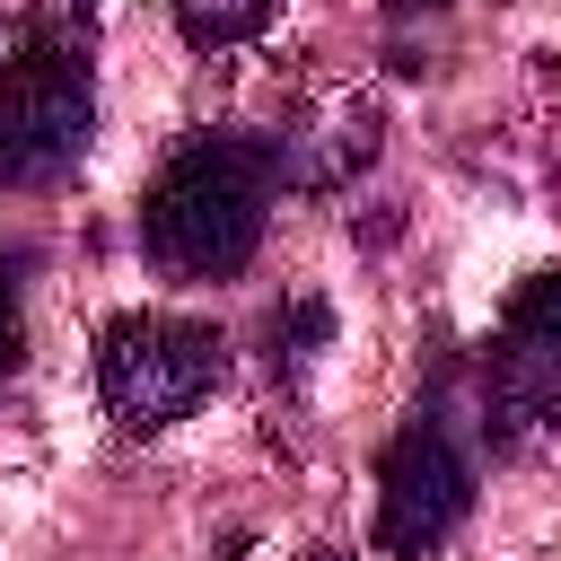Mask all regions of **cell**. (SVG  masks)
Returning <instances> with one entry per match:
<instances>
[{
	"label": "cell",
	"instance_id": "6da1fadb",
	"mask_svg": "<svg viewBox=\"0 0 561 561\" xmlns=\"http://www.w3.org/2000/svg\"><path fill=\"white\" fill-rule=\"evenodd\" d=\"M272 175H280V158H272L263 140H237V131L184 140V149L158 167L149 202H140V245H149V263L175 272V280H228V272H245L254 245H263Z\"/></svg>",
	"mask_w": 561,
	"mask_h": 561
},
{
	"label": "cell",
	"instance_id": "7a4b0ae2",
	"mask_svg": "<svg viewBox=\"0 0 561 561\" xmlns=\"http://www.w3.org/2000/svg\"><path fill=\"white\" fill-rule=\"evenodd\" d=\"M88 131H96L88 53L26 35V44L0 61V184H9V193L61 184V175L88 158Z\"/></svg>",
	"mask_w": 561,
	"mask_h": 561
},
{
	"label": "cell",
	"instance_id": "3957f363",
	"mask_svg": "<svg viewBox=\"0 0 561 561\" xmlns=\"http://www.w3.org/2000/svg\"><path fill=\"white\" fill-rule=\"evenodd\" d=\"M219 368H228V342H219L210 324H193V316L140 307V316H114V324L96 333V394H105V412H114L123 430H167V421H184V412L219 386Z\"/></svg>",
	"mask_w": 561,
	"mask_h": 561
},
{
	"label": "cell",
	"instance_id": "277c9868",
	"mask_svg": "<svg viewBox=\"0 0 561 561\" xmlns=\"http://www.w3.org/2000/svg\"><path fill=\"white\" fill-rule=\"evenodd\" d=\"M465 508H473V465L456 456L438 412H412L377 465V543L394 561H421L465 526Z\"/></svg>",
	"mask_w": 561,
	"mask_h": 561
},
{
	"label": "cell",
	"instance_id": "5b68a950",
	"mask_svg": "<svg viewBox=\"0 0 561 561\" xmlns=\"http://www.w3.org/2000/svg\"><path fill=\"white\" fill-rule=\"evenodd\" d=\"M491 403H500V421L561 412V272H535L508 298L500 351H491Z\"/></svg>",
	"mask_w": 561,
	"mask_h": 561
},
{
	"label": "cell",
	"instance_id": "8992f818",
	"mask_svg": "<svg viewBox=\"0 0 561 561\" xmlns=\"http://www.w3.org/2000/svg\"><path fill=\"white\" fill-rule=\"evenodd\" d=\"M167 9H175L184 44H202V53H228V44L263 35V18H272V0H167Z\"/></svg>",
	"mask_w": 561,
	"mask_h": 561
},
{
	"label": "cell",
	"instance_id": "52a82bcc",
	"mask_svg": "<svg viewBox=\"0 0 561 561\" xmlns=\"http://www.w3.org/2000/svg\"><path fill=\"white\" fill-rule=\"evenodd\" d=\"M324 342H333V307H324V298H289V307L272 316V368H280V377H307Z\"/></svg>",
	"mask_w": 561,
	"mask_h": 561
},
{
	"label": "cell",
	"instance_id": "ba28073f",
	"mask_svg": "<svg viewBox=\"0 0 561 561\" xmlns=\"http://www.w3.org/2000/svg\"><path fill=\"white\" fill-rule=\"evenodd\" d=\"M18 368V307H9V280H0V377Z\"/></svg>",
	"mask_w": 561,
	"mask_h": 561
},
{
	"label": "cell",
	"instance_id": "9c48e42d",
	"mask_svg": "<svg viewBox=\"0 0 561 561\" xmlns=\"http://www.w3.org/2000/svg\"><path fill=\"white\" fill-rule=\"evenodd\" d=\"M386 9H403V18H412V9H438V0H386Z\"/></svg>",
	"mask_w": 561,
	"mask_h": 561
},
{
	"label": "cell",
	"instance_id": "30bf717a",
	"mask_svg": "<svg viewBox=\"0 0 561 561\" xmlns=\"http://www.w3.org/2000/svg\"><path fill=\"white\" fill-rule=\"evenodd\" d=\"M307 561H342V552H307Z\"/></svg>",
	"mask_w": 561,
	"mask_h": 561
}]
</instances>
